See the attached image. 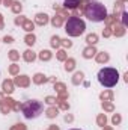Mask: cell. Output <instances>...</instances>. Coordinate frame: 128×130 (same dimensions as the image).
Returning <instances> with one entry per match:
<instances>
[{"label": "cell", "mask_w": 128, "mask_h": 130, "mask_svg": "<svg viewBox=\"0 0 128 130\" xmlns=\"http://www.w3.org/2000/svg\"><path fill=\"white\" fill-rule=\"evenodd\" d=\"M72 68H74V61H72V59L66 61V64H65V70H66V71H71Z\"/></svg>", "instance_id": "obj_13"}, {"label": "cell", "mask_w": 128, "mask_h": 130, "mask_svg": "<svg viewBox=\"0 0 128 130\" xmlns=\"http://www.w3.org/2000/svg\"><path fill=\"white\" fill-rule=\"evenodd\" d=\"M3 89L6 91V92H12L14 89H12V83L11 82H3Z\"/></svg>", "instance_id": "obj_10"}, {"label": "cell", "mask_w": 128, "mask_h": 130, "mask_svg": "<svg viewBox=\"0 0 128 130\" xmlns=\"http://www.w3.org/2000/svg\"><path fill=\"white\" fill-rule=\"evenodd\" d=\"M35 58H36V56H35V53H33V52H30V50H27V52H26V55H24V59H26V61H29V62H30V61H33Z\"/></svg>", "instance_id": "obj_8"}, {"label": "cell", "mask_w": 128, "mask_h": 130, "mask_svg": "<svg viewBox=\"0 0 128 130\" xmlns=\"http://www.w3.org/2000/svg\"><path fill=\"white\" fill-rule=\"evenodd\" d=\"M71 130H80V129H71Z\"/></svg>", "instance_id": "obj_25"}, {"label": "cell", "mask_w": 128, "mask_h": 130, "mask_svg": "<svg viewBox=\"0 0 128 130\" xmlns=\"http://www.w3.org/2000/svg\"><path fill=\"white\" fill-rule=\"evenodd\" d=\"M95 55V48H86L84 50V58H92Z\"/></svg>", "instance_id": "obj_11"}, {"label": "cell", "mask_w": 128, "mask_h": 130, "mask_svg": "<svg viewBox=\"0 0 128 130\" xmlns=\"http://www.w3.org/2000/svg\"><path fill=\"white\" fill-rule=\"evenodd\" d=\"M84 15L91 20V21H104L107 18V9L102 3H98V2H91L86 9H84Z\"/></svg>", "instance_id": "obj_1"}, {"label": "cell", "mask_w": 128, "mask_h": 130, "mask_svg": "<svg viewBox=\"0 0 128 130\" xmlns=\"http://www.w3.org/2000/svg\"><path fill=\"white\" fill-rule=\"evenodd\" d=\"M119 80V71L112 67L101 68L98 73V82L105 88H113Z\"/></svg>", "instance_id": "obj_2"}, {"label": "cell", "mask_w": 128, "mask_h": 130, "mask_svg": "<svg viewBox=\"0 0 128 130\" xmlns=\"http://www.w3.org/2000/svg\"><path fill=\"white\" fill-rule=\"evenodd\" d=\"M47 21H48V15H47V14H38V15H36V23H38V24L42 26V24H45Z\"/></svg>", "instance_id": "obj_5"}, {"label": "cell", "mask_w": 128, "mask_h": 130, "mask_svg": "<svg viewBox=\"0 0 128 130\" xmlns=\"http://www.w3.org/2000/svg\"><path fill=\"white\" fill-rule=\"evenodd\" d=\"M59 41H60V39H59V36H53V38H51V45H53V47L59 45Z\"/></svg>", "instance_id": "obj_15"}, {"label": "cell", "mask_w": 128, "mask_h": 130, "mask_svg": "<svg viewBox=\"0 0 128 130\" xmlns=\"http://www.w3.org/2000/svg\"><path fill=\"white\" fill-rule=\"evenodd\" d=\"M17 83H18V85H23V86H26L29 82H27V77H26V76H21V79H20V77L17 79Z\"/></svg>", "instance_id": "obj_12"}, {"label": "cell", "mask_w": 128, "mask_h": 130, "mask_svg": "<svg viewBox=\"0 0 128 130\" xmlns=\"http://www.w3.org/2000/svg\"><path fill=\"white\" fill-rule=\"evenodd\" d=\"M26 42H27L29 45H33V44H35V36H33V35H27V36H26Z\"/></svg>", "instance_id": "obj_14"}, {"label": "cell", "mask_w": 128, "mask_h": 130, "mask_svg": "<svg viewBox=\"0 0 128 130\" xmlns=\"http://www.w3.org/2000/svg\"><path fill=\"white\" fill-rule=\"evenodd\" d=\"M119 121H121V118H119V117H116V115H115V117H113V123H115V124H116V123H119Z\"/></svg>", "instance_id": "obj_22"}, {"label": "cell", "mask_w": 128, "mask_h": 130, "mask_svg": "<svg viewBox=\"0 0 128 130\" xmlns=\"http://www.w3.org/2000/svg\"><path fill=\"white\" fill-rule=\"evenodd\" d=\"M96 39H98V36H96L95 33H92V35H88V38H86V41H88L89 44H95Z\"/></svg>", "instance_id": "obj_9"}, {"label": "cell", "mask_w": 128, "mask_h": 130, "mask_svg": "<svg viewBox=\"0 0 128 130\" xmlns=\"http://www.w3.org/2000/svg\"><path fill=\"white\" fill-rule=\"evenodd\" d=\"M42 77H44L42 74H38V76H36V79H35V82H36V83H41V82H42Z\"/></svg>", "instance_id": "obj_19"}, {"label": "cell", "mask_w": 128, "mask_h": 130, "mask_svg": "<svg viewBox=\"0 0 128 130\" xmlns=\"http://www.w3.org/2000/svg\"><path fill=\"white\" fill-rule=\"evenodd\" d=\"M42 109H44V106L38 100H30V101L23 104V113H24L26 118H36V117H39Z\"/></svg>", "instance_id": "obj_4"}, {"label": "cell", "mask_w": 128, "mask_h": 130, "mask_svg": "<svg viewBox=\"0 0 128 130\" xmlns=\"http://www.w3.org/2000/svg\"><path fill=\"white\" fill-rule=\"evenodd\" d=\"M26 30H33V24H30V23H26Z\"/></svg>", "instance_id": "obj_21"}, {"label": "cell", "mask_w": 128, "mask_h": 130, "mask_svg": "<svg viewBox=\"0 0 128 130\" xmlns=\"http://www.w3.org/2000/svg\"><path fill=\"white\" fill-rule=\"evenodd\" d=\"M107 59H109V56H107V55H101V56L98 58V61H99V62H102V61H107Z\"/></svg>", "instance_id": "obj_18"}, {"label": "cell", "mask_w": 128, "mask_h": 130, "mask_svg": "<svg viewBox=\"0 0 128 130\" xmlns=\"http://www.w3.org/2000/svg\"><path fill=\"white\" fill-rule=\"evenodd\" d=\"M59 59H65V55H63V52H59Z\"/></svg>", "instance_id": "obj_24"}, {"label": "cell", "mask_w": 128, "mask_h": 130, "mask_svg": "<svg viewBox=\"0 0 128 130\" xmlns=\"http://www.w3.org/2000/svg\"><path fill=\"white\" fill-rule=\"evenodd\" d=\"M39 58H41L42 61H48V59L51 58V53H50L48 50H42V52H41V55H39Z\"/></svg>", "instance_id": "obj_6"}, {"label": "cell", "mask_w": 128, "mask_h": 130, "mask_svg": "<svg viewBox=\"0 0 128 130\" xmlns=\"http://www.w3.org/2000/svg\"><path fill=\"white\" fill-rule=\"evenodd\" d=\"M98 124H99V126H104V124H105V117L101 115V117L98 118Z\"/></svg>", "instance_id": "obj_17"}, {"label": "cell", "mask_w": 128, "mask_h": 130, "mask_svg": "<svg viewBox=\"0 0 128 130\" xmlns=\"http://www.w3.org/2000/svg\"><path fill=\"white\" fill-rule=\"evenodd\" d=\"M9 58H11V59H17V58H18V53H17L15 50H12V52H9Z\"/></svg>", "instance_id": "obj_16"}, {"label": "cell", "mask_w": 128, "mask_h": 130, "mask_svg": "<svg viewBox=\"0 0 128 130\" xmlns=\"http://www.w3.org/2000/svg\"><path fill=\"white\" fill-rule=\"evenodd\" d=\"M78 5V0H65V6L66 8H75Z\"/></svg>", "instance_id": "obj_7"}, {"label": "cell", "mask_w": 128, "mask_h": 130, "mask_svg": "<svg viewBox=\"0 0 128 130\" xmlns=\"http://www.w3.org/2000/svg\"><path fill=\"white\" fill-rule=\"evenodd\" d=\"M84 29H86V24L78 17H71L65 24V30L69 36H80L84 32Z\"/></svg>", "instance_id": "obj_3"}, {"label": "cell", "mask_w": 128, "mask_h": 130, "mask_svg": "<svg viewBox=\"0 0 128 130\" xmlns=\"http://www.w3.org/2000/svg\"><path fill=\"white\" fill-rule=\"evenodd\" d=\"M5 42H14V41H12L11 36H6V38H5Z\"/></svg>", "instance_id": "obj_23"}, {"label": "cell", "mask_w": 128, "mask_h": 130, "mask_svg": "<svg viewBox=\"0 0 128 130\" xmlns=\"http://www.w3.org/2000/svg\"><path fill=\"white\" fill-rule=\"evenodd\" d=\"M53 24H54V26H59V24H60V18H59V17L54 18V20H53Z\"/></svg>", "instance_id": "obj_20"}]
</instances>
